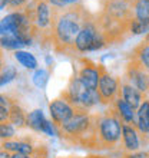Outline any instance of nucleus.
Segmentation results:
<instances>
[{"mask_svg": "<svg viewBox=\"0 0 149 158\" xmlns=\"http://www.w3.org/2000/svg\"><path fill=\"white\" fill-rule=\"evenodd\" d=\"M122 128L123 122L116 115L112 106L108 111L96 115V134L99 148L112 150L119 145L122 141Z\"/></svg>", "mask_w": 149, "mask_h": 158, "instance_id": "2", "label": "nucleus"}, {"mask_svg": "<svg viewBox=\"0 0 149 158\" xmlns=\"http://www.w3.org/2000/svg\"><path fill=\"white\" fill-rule=\"evenodd\" d=\"M16 75H17V71L13 66L4 68L3 71L0 72V86H4L9 82H12L13 79L16 78Z\"/></svg>", "mask_w": 149, "mask_h": 158, "instance_id": "22", "label": "nucleus"}, {"mask_svg": "<svg viewBox=\"0 0 149 158\" xmlns=\"http://www.w3.org/2000/svg\"><path fill=\"white\" fill-rule=\"evenodd\" d=\"M93 19L82 4L52 9V43L59 52L74 50V39L83 26Z\"/></svg>", "mask_w": 149, "mask_h": 158, "instance_id": "1", "label": "nucleus"}, {"mask_svg": "<svg viewBox=\"0 0 149 158\" xmlns=\"http://www.w3.org/2000/svg\"><path fill=\"white\" fill-rule=\"evenodd\" d=\"M30 45L29 42L17 35H7V36H0V48L7 50H22L23 46Z\"/></svg>", "mask_w": 149, "mask_h": 158, "instance_id": "16", "label": "nucleus"}, {"mask_svg": "<svg viewBox=\"0 0 149 158\" xmlns=\"http://www.w3.org/2000/svg\"><path fill=\"white\" fill-rule=\"evenodd\" d=\"M14 137H16V128L9 121L0 122V139L9 141V139H13Z\"/></svg>", "mask_w": 149, "mask_h": 158, "instance_id": "20", "label": "nucleus"}, {"mask_svg": "<svg viewBox=\"0 0 149 158\" xmlns=\"http://www.w3.org/2000/svg\"><path fill=\"white\" fill-rule=\"evenodd\" d=\"M78 78L87 89H98V83L100 78V65L92 63L87 60L78 73Z\"/></svg>", "mask_w": 149, "mask_h": 158, "instance_id": "9", "label": "nucleus"}, {"mask_svg": "<svg viewBox=\"0 0 149 158\" xmlns=\"http://www.w3.org/2000/svg\"><path fill=\"white\" fill-rule=\"evenodd\" d=\"M45 114L42 109H34L32 112L27 114V118H26V127H29L30 129H33L36 132H42V128H43V124H45Z\"/></svg>", "mask_w": 149, "mask_h": 158, "instance_id": "18", "label": "nucleus"}, {"mask_svg": "<svg viewBox=\"0 0 149 158\" xmlns=\"http://www.w3.org/2000/svg\"><path fill=\"white\" fill-rule=\"evenodd\" d=\"M32 19H33L34 30L52 29V9L47 0H37Z\"/></svg>", "mask_w": 149, "mask_h": 158, "instance_id": "7", "label": "nucleus"}, {"mask_svg": "<svg viewBox=\"0 0 149 158\" xmlns=\"http://www.w3.org/2000/svg\"><path fill=\"white\" fill-rule=\"evenodd\" d=\"M7 4H9V0H0V10H2V9H4Z\"/></svg>", "mask_w": 149, "mask_h": 158, "instance_id": "34", "label": "nucleus"}, {"mask_svg": "<svg viewBox=\"0 0 149 158\" xmlns=\"http://www.w3.org/2000/svg\"><path fill=\"white\" fill-rule=\"evenodd\" d=\"M62 96L74 106L76 111L87 112L89 109L100 105V96L96 89H87L78 76L69 81L66 91L62 92Z\"/></svg>", "mask_w": 149, "mask_h": 158, "instance_id": "3", "label": "nucleus"}, {"mask_svg": "<svg viewBox=\"0 0 149 158\" xmlns=\"http://www.w3.org/2000/svg\"><path fill=\"white\" fill-rule=\"evenodd\" d=\"M116 115L120 118L123 124H135V117H136V109H133L128 102H125L122 98H116L115 102L111 105Z\"/></svg>", "mask_w": 149, "mask_h": 158, "instance_id": "12", "label": "nucleus"}, {"mask_svg": "<svg viewBox=\"0 0 149 158\" xmlns=\"http://www.w3.org/2000/svg\"><path fill=\"white\" fill-rule=\"evenodd\" d=\"M135 127L139 131L142 137L149 138V98H145L136 109V117H135Z\"/></svg>", "mask_w": 149, "mask_h": 158, "instance_id": "11", "label": "nucleus"}, {"mask_svg": "<svg viewBox=\"0 0 149 158\" xmlns=\"http://www.w3.org/2000/svg\"><path fill=\"white\" fill-rule=\"evenodd\" d=\"M26 118H27V114L23 111L20 105L10 102V106H9V122L13 127L23 128V127H26Z\"/></svg>", "mask_w": 149, "mask_h": 158, "instance_id": "15", "label": "nucleus"}, {"mask_svg": "<svg viewBox=\"0 0 149 158\" xmlns=\"http://www.w3.org/2000/svg\"><path fill=\"white\" fill-rule=\"evenodd\" d=\"M79 2H80V0H66L67 6H74V4H79Z\"/></svg>", "mask_w": 149, "mask_h": 158, "instance_id": "33", "label": "nucleus"}, {"mask_svg": "<svg viewBox=\"0 0 149 158\" xmlns=\"http://www.w3.org/2000/svg\"><path fill=\"white\" fill-rule=\"evenodd\" d=\"M142 138L146 139L145 137H142L136 127L132 124H123L122 128V148L126 152H135L139 151L142 147Z\"/></svg>", "mask_w": 149, "mask_h": 158, "instance_id": "8", "label": "nucleus"}, {"mask_svg": "<svg viewBox=\"0 0 149 158\" xmlns=\"http://www.w3.org/2000/svg\"><path fill=\"white\" fill-rule=\"evenodd\" d=\"M27 3V0H9V7H12V9H19V7H22L23 4H26Z\"/></svg>", "mask_w": 149, "mask_h": 158, "instance_id": "28", "label": "nucleus"}, {"mask_svg": "<svg viewBox=\"0 0 149 158\" xmlns=\"http://www.w3.org/2000/svg\"><path fill=\"white\" fill-rule=\"evenodd\" d=\"M47 81H49V73H47V71H45V69H36V72H34V75H33L34 85L42 89V88L46 86Z\"/></svg>", "mask_w": 149, "mask_h": 158, "instance_id": "23", "label": "nucleus"}, {"mask_svg": "<svg viewBox=\"0 0 149 158\" xmlns=\"http://www.w3.org/2000/svg\"><path fill=\"white\" fill-rule=\"evenodd\" d=\"M149 154L148 152H143V151H135V152H126L123 155V158H148Z\"/></svg>", "mask_w": 149, "mask_h": 158, "instance_id": "25", "label": "nucleus"}, {"mask_svg": "<svg viewBox=\"0 0 149 158\" xmlns=\"http://www.w3.org/2000/svg\"><path fill=\"white\" fill-rule=\"evenodd\" d=\"M47 3H49L53 9H65V7H67L66 0H47Z\"/></svg>", "mask_w": 149, "mask_h": 158, "instance_id": "26", "label": "nucleus"}, {"mask_svg": "<svg viewBox=\"0 0 149 158\" xmlns=\"http://www.w3.org/2000/svg\"><path fill=\"white\" fill-rule=\"evenodd\" d=\"M129 2H131V3H133V2H136V0H129Z\"/></svg>", "mask_w": 149, "mask_h": 158, "instance_id": "36", "label": "nucleus"}, {"mask_svg": "<svg viewBox=\"0 0 149 158\" xmlns=\"http://www.w3.org/2000/svg\"><path fill=\"white\" fill-rule=\"evenodd\" d=\"M2 148L9 152H20V154H26V155H33L39 148L32 144L29 141H13V139H9V141H2Z\"/></svg>", "mask_w": 149, "mask_h": 158, "instance_id": "13", "label": "nucleus"}, {"mask_svg": "<svg viewBox=\"0 0 149 158\" xmlns=\"http://www.w3.org/2000/svg\"><path fill=\"white\" fill-rule=\"evenodd\" d=\"M7 104H9V102H7V98L0 94V105H6V106H7Z\"/></svg>", "mask_w": 149, "mask_h": 158, "instance_id": "32", "label": "nucleus"}, {"mask_svg": "<svg viewBox=\"0 0 149 158\" xmlns=\"http://www.w3.org/2000/svg\"><path fill=\"white\" fill-rule=\"evenodd\" d=\"M133 19L149 25V0H136L132 3Z\"/></svg>", "mask_w": 149, "mask_h": 158, "instance_id": "17", "label": "nucleus"}, {"mask_svg": "<svg viewBox=\"0 0 149 158\" xmlns=\"http://www.w3.org/2000/svg\"><path fill=\"white\" fill-rule=\"evenodd\" d=\"M49 114L50 118H52V122H53L56 127H60L65 122L70 119L76 114V109L72 104H69L65 98H56L49 104Z\"/></svg>", "mask_w": 149, "mask_h": 158, "instance_id": "6", "label": "nucleus"}, {"mask_svg": "<svg viewBox=\"0 0 149 158\" xmlns=\"http://www.w3.org/2000/svg\"><path fill=\"white\" fill-rule=\"evenodd\" d=\"M14 59L20 63L22 66H25L26 69H36L37 68V59L34 58V55L26 50H16L14 52Z\"/></svg>", "mask_w": 149, "mask_h": 158, "instance_id": "19", "label": "nucleus"}, {"mask_svg": "<svg viewBox=\"0 0 149 158\" xmlns=\"http://www.w3.org/2000/svg\"><path fill=\"white\" fill-rule=\"evenodd\" d=\"M9 121V106L0 105V122Z\"/></svg>", "mask_w": 149, "mask_h": 158, "instance_id": "27", "label": "nucleus"}, {"mask_svg": "<svg viewBox=\"0 0 149 158\" xmlns=\"http://www.w3.org/2000/svg\"><path fill=\"white\" fill-rule=\"evenodd\" d=\"M148 148H149V138H148Z\"/></svg>", "mask_w": 149, "mask_h": 158, "instance_id": "37", "label": "nucleus"}, {"mask_svg": "<svg viewBox=\"0 0 149 158\" xmlns=\"http://www.w3.org/2000/svg\"><path fill=\"white\" fill-rule=\"evenodd\" d=\"M129 32L132 35H142V33H148L149 32V25L139 22L136 19H132L129 22Z\"/></svg>", "mask_w": 149, "mask_h": 158, "instance_id": "21", "label": "nucleus"}, {"mask_svg": "<svg viewBox=\"0 0 149 158\" xmlns=\"http://www.w3.org/2000/svg\"><path fill=\"white\" fill-rule=\"evenodd\" d=\"M120 81L100 65V78L98 83V94L100 96V105H112L116 98H119Z\"/></svg>", "mask_w": 149, "mask_h": 158, "instance_id": "4", "label": "nucleus"}, {"mask_svg": "<svg viewBox=\"0 0 149 158\" xmlns=\"http://www.w3.org/2000/svg\"><path fill=\"white\" fill-rule=\"evenodd\" d=\"M32 158H47V157H46V154L42 155V154H40V148H39V150H37L36 152H34V154L32 155Z\"/></svg>", "mask_w": 149, "mask_h": 158, "instance_id": "31", "label": "nucleus"}, {"mask_svg": "<svg viewBox=\"0 0 149 158\" xmlns=\"http://www.w3.org/2000/svg\"><path fill=\"white\" fill-rule=\"evenodd\" d=\"M12 158H32V155H26V154H20V152H13Z\"/></svg>", "mask_w": 149, "mask_h": 158, "instance_id": "30", "label": "nucleus"}, {"mask_svg": "<svg viewBox=\"0 0 149 158\" xmlns=\"http://www.w3.org/2000/svg\"><path fill=\"white\" fill-rule=\"evenodd\" d=\"M42 132L46 134V135H49V137H53V135H58L59 134V129L52 121L46 119L45 124H43V128H42Z\"/></svg>", "mask_w": 149, "mask_h": 158, "instance_id": "24", "label": "nucleus"}, {"mask_svg": "<svg viewBox=\"0 0 149 158\" xmlns=\"http://www.w3.org/2000/svg\"><path fill=\"white\" fill-rule=\"evenodd\" d=\"M145 40H146V42H149V32H148V33H146V38H145Z\"/></svg>", "mask_w": 149, "mask_h": 158, "instance_id": "35", "label": "nucleus"}, {"mask_svg": "<svg viewBox=\"0 0 149 158\" xmlns=\"http://www.w3.org/2000/svg\"><path fill=\"white\" fill-rule=\"evenodd\" d=\"M119 98H122L125 102H128L133 109H138L146 96L141 94L135 86H132L126 79H122L119 86Z\"/></svg>", "mask_w": 149, "mask_h": 158, "instance_id": "10", "label": "nucleus"}, {"mask_svg": "<svg viewBox=\"0 0 149 158\" xmlns=\"http://www.w3.org/2000/svg\"><path fill=\"white\" fill-rule=\"evenodd\" d=\"M129 59L135 60L136 63H139L146 72H149V42L143 40L139 45H136L131 52Z\"/></svg>", "mask_w": 149, "mask_h": 158, "instance_id": "14", "label": "nucleus"}, {"mask_svg": "<svg viewBox=\"0 0 149 158\" xmlns=\"http://www.w3.org/2000/svg\"><path fill=\"white\" fill-rule=\"evenodd\" d=\"M0 158H12V152H9V151L0 148Z\"/></svg>", "mask_w": 149, "mask_h": 158, "instance_id": "29", "label": "nucleus"}, {"mask_svg": "<svg viewBox=\"0 0 149 158\" xmlns=\"http://www.w3.org/2000/svg\"><path fill=\"white\" fill-rule=\"evenodd\" d=\"M125 79L145 96L149 94V72H146L139 63L132 59H129L126 63Z\"/></svg>", "mask_w": 149, "mask_h": 158, "instance_id": "5", "label": "nucleus"}, {"mask_svg": "<svg viewBox=\"0 0 149 158\" xmlns=\"http://www.w3.org/2000/svg\"><path fill=\"white\" fill-rule=\"evenodd\" d=\"M148 158H149V157H148Z\"/></svg>", "mask_w": 149, "mask_h": 158, "instance_id": "38", "label": "nucleus"}]
</instances>
